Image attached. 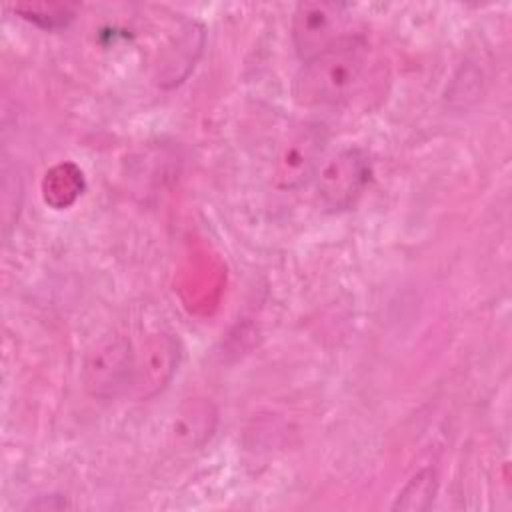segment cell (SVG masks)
Returning <instances> with one entry per match:
<instances>
[{
    "instance_id": "6da1fadb",
    "label": "cell",
    "mask_w": 512,
    "mask_h": 512,
    "mask_svg": "<svg viewBox=\"0 0 512 512\" xmlns=\"http://www.w3.org/2000/svg\"><path fill=\"white\" fill-rule=\"evenodd\" d=\"M372 54L368 42L350 34L322 54L302 62L294 78V98L306 108H340L368 84Z\"/></svg>"
},
{
    "instance_id": "7a4b0ae2",
    "label": "cell",
    "mask_w": 512,
    "mask_h": 512,
    "mask_svg": "<svg viewBox=\"0 0 512 512\" xmlns=\"http://www.w3.org/2000/svg\"><path fill=\"white\" fill-rule=\"evenodd\" d=\"M136 356L124 336H104L94 342L82 362V382L100 400L122 394L134 384Z\"/></svg>"
},
{
    "instance_id": "3957f363",
    "label": "cell",
    "mask_w": 512,
    "mask_h": 512,
    "mask_svg": "<svg viewBox=\"0 0 512 512\" xmlns=\"http://www.w3.org/2000/svg\"><path fill=\"white\" fill-rule=\"evenodd\" d=\"M292 42L302 62L348 38L350 14L338 2H300L292 12Z\"/></svg>"
},
{
    "instance_id": "277c9868",
    "label": "cell",
    "mask_w": 512,
    "mask_h": 512,
    "mask_svg": "<svg viewBox=\"0 0 512 512\" xmlns=\"http://www.w3.org/2000/svg\"><path fill=\"white\" fill-rule=\"evenodd\" d=\"M328 134L322 124L308 122L296 128L282 144L274 162V186L278 190H298L320 170Z\"/></svg>"
},
{
    "instance_id": "5b68a950",
    "label": "cell",
    "mask_w": 512,
    "mask_h": 512,
    "mask_svg": "<svg viewBox=\"0 0 512 512\" xmlns=\"http://www.w3.org/2000/svg\"><path fill=\"white\" fill-rule=\"evenodd\" d=\"M370 160L360 148H344L318 170V198L330 212L356 204L370 180Z\"/></svg>"
},
{
    "instance_id": "8992f818",
    "label": "cell",
    "mask_w": 512,
    "mask_h": 512,
    "mask_svg": "<svg viewBox=\"0 0 512 512\" xmlns=\"http://www.w3.org/2000/svg\"><path fill=\"white\" fill-rule=\"evenodd\" d=\"M180 360V344L178 338L168 332L152 334L140 358H136L134 370V390L138 398L156 396L174 376Z\"/></svg>"
},
{
    "instance_id": "52a82bcc",
    "label": "cell",
    "mask_w": 512,
    "mask_h": 512,
    "mask_svg": "<svg viewBox=\"0 0 512 512\" xmlns=\"http://www.w3.org/2000/svg\"><path fill=\"white\" fill-rule=\"evenodd\" d=\"M84 190L82 170L72 162L52 166L42 178V198L48 206L62 210L72 206Z\"/></svg>"
},
{
    "instance_id": "ba28073f",
    "label": "cell",
    "mask_w": 512,
    "mask_h": 512,
    "mask_svg": "<svg viewBox=\"0 0 512 512\" xmlns=\"http://www.w3.org/2000/svg\"><path fill=\"white\" fill-rule=\"evenodd\" d=\"M216 424V412L208 402L188 404L176 418L174 434L186 446H200L212 434Z\"/></svg>"
},
{
    "instance_id": "9c48e42d",
    "label": "cell",
    "mask_w": 512,
    "mask_h": 512,
    "mask_svg": "<svg viewBox=\"0 0 512 512\" xmlns=\"http://www.w3.org/2000/svg\"><path fill=\"white\" fill-rule=\"evenodd\" d=\"M436 488H438L436 472L432 468H422L398 492L396 502L392 504V510H408V512L426 510L436 496Z\"/></svg>"
},
{
    "instance_id": "30bf717a",
    "label": "cell",
    "mask_w": 512,
    "mask_h": 512,
    "mask_svg": "<svg viewBox=\"0 0 512 512\" xmlns=\"http://www.w3.org/2000/svg\"><path fill=\"white\" fill-rule=\"evenodd\" d=\"M14 12L42 28H60L74 18L72 8L64 4H18L14 6Z\"/></svg>"
}]
</instances>
